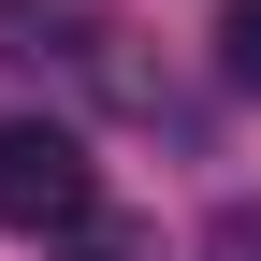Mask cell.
Instances as JSON below:
<instances>
[{
	"label": "cell",
	"instance_id": "cell-1",
	"mask_svg": "<svg viewBox=\"0 0 261 261\" xmlns=\"http://www.w3.org/2000/svg\"><path fill=\"white\" fill-rule=\"evenodd\" d=\"M87 218H102V174H87V145H73L58 116H0V232L73 247Z\"/></svg>",
	"mask_w": 261,
	"mask_h": 261
},
{
	"label": "cell",
	"instance_id": "cell-2",
	"mask_svg": "<svg viewBox=\"0 0 261 261\" xmlns=\"http://www.w3.org/2000/svg\"><path fill=\"white\" fill-rule=\"evenodd\" d=\"M0 58H15V73H87V87H116V102H145V116H160V87L116 58L102 0H0Z\"/></svg>",
	"mask_w": 261,
	"mask_h": 261
},
{
	"label": "cell",
	"instance_id": "cell-4",
	"mask_svg": "<svg viewBox=\"0 0 261 261\" xmlns=\"http://www.w3.org/2000/svg\"><path fill=\"white\" fill-rule=\"evenodd\" d=\"M203 261H261V203H218V232H203Z\"/></svg>",
	"mask_w": 261,
	"mask_h": 261
},
{
	"label": "cell",
	"instance_id": "cell-3",
	"mask_svg": "<svg viewBox=\"0 0 261 261\" xmlns=\"http://www.w3.org/2000/svg\"><path fill=\"white\" fill-rule=\"evenodd\" d=\"M218 73L261 102V0H218Z\"/></svg>",
	"mask_w": 261,
	"mask_h": 261
}]
</instances>
